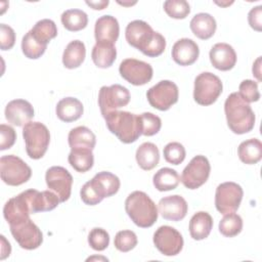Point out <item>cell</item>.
I'll return each instance as SVG.
<instances>
[{
    "label": "cell",
    "mask_w": 262,
    "mask_h": 262,
    "mask_svg": "<svg viewBox=\"0 0 262 262\" xmlns=\"http://www.w3.org/2000/svg\"><path fill=\"white\" fill-rule=\"evenodd\" d=\"M224 112L227 125L233 133L245 134L254 128L255 114L237 92L228 95L224 102Z\"/></svg>",
    "instance_id": "1"
},
{
    "label": "cell",
    "mask_w": 262,
    "mask_h": 262,
    "mask_svg": "<svg viewBox=\"0 0 262 262\" xmlns=\"http://www.w3.org/2000/svg\"><path fill=\"white\" fill-rule=\"evenodd\" d=\"M125 210L134 224L141 228L152 226L159 215L155 202L145 192L140 190H135L127 196Z\"/></svg>",
    "instance_id": "2"
},
{
    "label": "cell",
    "mask_w": 262,
    "mask_h": 262,
    "mask_svg": "<svg viewBox=\"0 0 262 262\" xmlns=\"http://www.w3.org/2000/svg\"><path fill=\"white\" fill-rule=\"evenodd\" d=\"M103 118L107 129L123 143H132L141 135L138 115L124 111H113Z\"/></svg>",
    "instance_id": "3"
},
{
    "label": "cell",
    "mask_w": 262,
    "mask_h": 262,
    "mask_svg": "<svg viewBox=\"0 0 262 262\" xmlns=\"http://www.w3.org/2000/svg\"><path fill=\"white\" fill-rule=\"evenodd\" d=\"M27 155L33 160L41 159L49 145L50 133L48 128L40 122H29L23 128Z\"/></svg>",
    "instance_id": "4"
},
{
    "label": "cell",
    "mask_w": 262,
    "mask_h": 262,
    "mask_svg": "<svg viewBox=\"0 0 262 262\" xmlns=\"http://www.w3.org/2000/svg\"><path fill=\"white\" fill-rule=\"evenodd\" d=\"M0 175L5 184L18 186L31 178L32 170L20 158L14 155H7L0 159Z\"/></svg>",
    "instance_id": "5"
},
{
    "label": "cell",
    "mask_w": 262,
    "mask_h": 262,
    "mask_svg": "<svg viewBox=\"0 0 262 262\" xmlns=\"http://www.w3.org/2000/svg\"><path fill=\"white\" fill-rule=\"evenodd\" d=\"M223 85L219 77L210 73H201L194 79L193 98L201 105H211L222 93Z\"/></svg>",
    "instance_id": "6"
},
{
    "label": "cell",
    "mask_w": 262,
    "mask_h": 262,
    "mask_svg": "<svg viewBox=\"0 0 262 262\" xmlns=\"http://www.w3.org/2000/svg\"><path fill=\"white\" fill-rule=\"evenodd\" d=\"M158 32H155L152 28L145 21L135 19L130 21L125 31V37L129 45L140 50L144 55H147L148 49H150L152 42L158 37Z\"/></svg>",
    "instance_id": "7"
},
{
    "label": "cell",
    "mask_w": 262,
    "mask_h": 262,
    "mask_svg": "<svg viewBox=\"0 0 262 262\" xmlns=\"http://www.w3.org/2000/svg\"><path fill=\"white\" fill-rule=\"evenodd\" d=\"M178 96L177 85L169 80L160 81L146 92L148 103L159 111H168L178 101Z\"/></svg>",
    "instance_id": "8"
},
{
    "label": "cell",
    "mask_w": 262,
    "mask_h": 262,
    "mask_svg": "<svg viewBox=\"0 0 262 262\" xmlns=\"http://www.w3.org/2000/svg\"><path fill=\"white\" fill-rule=\"evenodd\" d=\"M243 188L235 182H223L219 184L215 192V206L218 212L225 215L235 212L242 203Z\"/></svg>",
    "instance_id": "9"
},
{
    "label": "cell",
    "mask_w": 262,
    "mask_h": 262,
    "mask_svg": "<svg viewBox=\"0 0 262 262\" xmlns=\"http://www.w3.org/2000/svg\"><path fill=\"white\" fill-rule=\"evenodd\" d=\"M211 166L205 156L193 157L181 174V182L188 189H196L206 183L210 176Z\"/></svg>",
    "instance_id": "10"
},
{
    "label": "cell",
    "mask_w": 262,
    "mask_h": 262,
    "mask_svg": "<svg viewBox=\"0 0 262 262\" xmlns=\"http://www.w3.org/2000/svg\"><path fill=\"white\" fill-rule=\"evenodd\" d=\"M129 101V90L120 84L102 86L98 93V105L102 117L113 111L126 106Z\"/></svg>",
    "instance_id": "11"
},
{
    "label": "cell",
    "mask_w": 262,
    "mask_h": 262,
    "mask_svg": "<svg viewBox=\"0 0 262 262\" xmlns=\"http://www.w3.org/2000/svg\"><path fill=\"white\" fill-rule=\"evenodd\" d=\"M10 232L18 246L25 250H35L43 243L42 231L30 218L10 224Z\"/></svg>",
    "instance_id": "12"
},
{
    "label": "cell",
    "mask_w": 262,
    "mask_h": 262,
    "mask_svg": "<svg viewBox=\"0 0 262 262\" xmlns=\"http://www.w3.org/2000/svg\"><path fill=\"white\" fill-rule=\"evenodd\" d=\"M119 72L123 79L135 86H141L148 83L154 74L149 63L135 58H126L122 60L119 67Z\"/></svg>",
    "instance_id": "13"
},
{
    "label": "cell",
    "mask_w": 262,
    "mask_h": 262,
    "mask_svg": "<svg viewBox=\"0 0 262 262\" xmlns=\"http://www.w3.org/2000/svg\"><path fill=\"white\" fill-rule=\"evenodd\" d=\"M156 248L165 256H176L183 248L181 233L172 226H160L154 233Z\"/></svg>",
    "instance_id": "14"
},
{
    "label": "cell",
    "mask_w": 262,
    "mask_h": 262,
    "mask_svg": "<svg viewBox=\"0 0 262 262\" xmlns=\"http://www.w3.org/2000/svg\"><path fill=\"white\" fill-rule=\"evenodd\" d=\"M45 181L48 188L57 194L60 203H63L70 199L73 177L66 168L60 166L50 167L46 171Z\"/></svg>",
    "instance_id": "15"
},
{
    "label": "cell",
    "mask_w": 262,
    "mask_h": 262,
    "mask_svg": "<svg viewBox=\"0 0 262 262\" xmlns=\"http://www.w3.org/2000/svg\"><path fill=\"white\" fill-rule=\"evenodd\" d=\"M30 214H32V212L28 190H25L16 196L9 199L3 208V216L9 225L29 219Z\"/></svg>",
    "instance_id": "16"
},
{
    "label": "cell",
    "mask_w": 262,
    "mask_h": 262,
    "mask_svg": "<svg viewBox=\"0 0 262 262\" xmlns=\"http://www.w3.org/2000/svg\"><path fill=\"white\" fill-rule=\"evenodd\" d=\"M159 213L166 220L180 221L182 220L188 210L186 201L179 194L168 195L160 200L158 204Z\"/></svg>",
    "instance_id": "17"
},
{
    "label": "cell",
    "mask_w": 262,
    "mask_h": 262,
    "mask_svg": "<svg viewBox=\"0 0 262 262\" xmlns=\"http://www.w3.org/2000/svg\"><path fill=\"white\" fill-rule=\"evenodd\" d=\"M34 117L33 105L25 99H13L6 104L5 118L11 125L25 126Z\"/></svg>",
    "instance_id": "18"
},
{
    "label": "cell",
    "mask_w": 262,
    "mask_h": 262,
    "mask_svg": "<svg viewBox=\"0 0 262 262\" xmlns=\"http://www.w3.org/2000/svg\"><path fill=\"white\" fill-rule=\"evenodd\" d=\"M171 54L176 63L186 67L196 61L200 54V49L193 40L182 38L174 43Z\"/></svg>",
    "instance_id": "19"
},
{
    "label": "cell",
    "mask_w": 262,
    "mask_h": 262,
    "mask_svg": "<svg viewBox=\"0 0 262 262\" xmlns=\"http://www.w3.org/2000/svg\"><path fill=\"white\" fill-rule=\"evenodd\" d=\"M119 23L112 15H102L95 21L94 36L96 43L115 44L119 38Z\"/></svg>",
    "instance_id": "20"
},
{
    "label": "cell",
    "mask_w": 262,
    "mask_h": 262,
    "mask_svg": "<svg viewBox=\"0 0 262 262\" xmlns=\"http://www.w3.org/2000/svg\"><path fill=\"white\" fill-rule=\"evenodd\" d=\"M210 61L219 71H229L236 63V53L227 43H216L209 53Z\"/></svg>",
    "instance_id": "21"
},
{
    "label": "cell",
    "mask_w": 262,
    "mask_h": 262,
    "mask_svg": "<svg viewBox=\"0 0 262 262\" xmlns=\"http://www.w3.org/2000/svg\"><path fill=\"white\" fill-rule=\"evenodd\" d=\"M89 182L102 200L116 194L121 185L119 177L107 171L97 173Z\"/></svg>",
    "instance_id": "22"
},
{
    "label": "cell",
    "mask_w": 262,
    "mask_h": 262,
    "mask_svg": "<svg viewBox=\"0 0 262 262\" xmlns=\"http://www.w3.org/2000/svg\"><path fill=\"white\" fill-rule=\"evenodd\" d=\"M29 201L32 214L38 212H48L55 209L60 203L56 193L50 190L39 191L37 189H28Z\"/></svg>",
    "instance_id": "23"
},
{
    "label": "cell",
    "mask_w": 262,
    "mask_h": 262,
    "mask_svg": "<svg viewBox=\"0 0 262 262\" xmlns=\"http://www.w3.org/2000/svg\"><path fill=\"white\" fill-rule=\"evenodd\" d=\"M84 107L82 102L75 97H64L60 99L55 107L57 118L66 123H71L80 119Z\"/></svg>",
    "instance_id": "24"
},
{
    "label": "cell",
    "mask_w": 262,
    "mask_h": 262,
    "mask_svg": "<svg viewBox=\"0 0 262 262\" xmlns=\"http://www.w3.org/2000/svg\"><path fill=\"white\" fill-rule=\"evenodd\" d=\"M189 27L195 37L202 40H207L215 34L217 25L215 18L211 14L201 12L191 18Z\"/></svg>",
    "instance_id": "25"
},
{
    "label": "cell",
    "mask_w": 262,
    "mask_h": 262,
    "mask_svg": "<svg viewBox=\"0 0 262 262\" xmlns=\"http://www.w3.org/2000/svg\"><path fill=\"white\" fill-rule=\"evenodd\" d=\"M213 227V219L208 212L195 213L189 221V233L195 241H202L209 236Z\"/></svg>",
    "instance_id": "26"
},
{
    "label": "cell",
    "mask_w": 262,
    "mask_h": 262,
    "mask_svg": "<svg viewBox=\"0 0 262 262\" xmlns=\"http://www.w3.org/2000/svg\"><path fill=\"white\" fill-rule=\"evenodd\" d=\"M135 158L138 166L142 170H152L160 162L159 148L152 142H143L138 146Z\"/></svg>",
    "instance_id": "27"
},
{
    "label": "cell",
    "mask_w": 262,
    "mask_h": 262,
    "mask_svg": "<svg viewBox=\"0 0 262 262\" xmlns=\"http://www.w3.org/2000/svg\"><path fill=\"white\" fill-rule=\"evenodd\" d=\"M69 145L72 148H87L93 149L96 144L95 134L85 126L73 128L68 136Z\"/></svg>",
    "instance_id": "28"
},
{
    "label": "cell",
    "mask_w": 262,
    "mask_h": 262,
    "mask_svg": "<svg viewBox=\"0 0 262 262\" xmlns=\"http://www.w3.org/2000/svg\"><path fill=\"white\" fill-rule=\"evenodd\" d=\"M86 56L85 44L80 40L71 41L62 54V63L67 69H76L79 68Z\"/></svg>",
    "instance_id": "29"
},
{
    "label": "cell",
    "mask_w": 262,
    "mask_h": 262,
    "mask_svg": "<svg viewBox=\"0 0 262 262\" xmlns=\"http://www.w3.org/2000/svg\"><path fill=\"white\" fill-rule=\"evenodd\" d=\"M116 57L117 50L114 44L96 43L92 48L91 58L97 68H110L115 62Z\"/></svg>",
    "instance_id": "30"
},
{
    "label": "cell",
    "mask_w": 262,
    "mask_h": 262,
    "mask_svg": "<svg viewBox=\"0 0 262 262\" xmlns=\"http://www.w3.org/2000/svg\"><path fill=\"white\" fill-rule=\"evenodd\" d=\"M239 160L247 165L257 164L262 159V143L257 138L243 141L237 147Z\"/></svg>",
    "instance_id": "31"
},
{
    "label": "cell",
    "mask_w": 262,
    "mask_h": 262,
    "mask_svg": "<svg viewBox=\"0 0 262 262\" xmlns=\"http://www.w3.org/2000/svg\"><path fill=\"white\" fill-rule=\"evenodd\" d=\"M180 182L178 173L171 168H162L156 172L152 177L154 186L159 191H168L175 189Z\"/></svg>",
    "instance_id": "32"
},
{
    "label": "cell",
    "mask_w": 262,
    "mask_h": 262,
    "mask_svg": "<svg viewBox=\"0 0 262 262\" xmlns=\"http://www.w3.org/2000/svg\"><path fill=\"white\" fill-rule=\"evenodd\" d=\"M68 161L77 172L85 173L92 168L94 164V157L91 149L72 148L69 154Z\"/></svg>",
    "instance_id": "33"
},
{
    "label": "cell",
    "mask_w": 262,
    "mask_h": 262,
    "mask_svg": "<svg viewBox=\"0 0 262 262\" xmlns=\"http://www.w3.org/2000/svg\"><path fill=\"white\" fill-rule=\"evenodd\" d=\"M61 24L71 32H78L86 28L88 24L87 14L81 9H68L62 12Z\"/></svg>",
    "instance_id": "34"
},
{
    "label": "cell",
    "mask_w": 262,
    "mask_h": 262,
    "mask_svg": "<svg viewBox=\"0 0 262 262\" xmlns=\"http://www.w3.org/2000/svg\"><path fill=\"white\" fill-rule=\"evenodd\" d=\"M30 31L34 38L44 45H47L50 40L57 36V28L55 23L48 18L37 21Z\"/></svg>",
    "instance_id": "35"
},
{
    "label": "cell",
    "mask_w": 262,
    "mask_h": 262,
    "mask_svg": "<svg viewBox=\"0 0 262 262\" xmlns=\"http://www.w3.org/2000/svg\"><path fill=\"white\" fill-rule=\"evenodd\" d=\"M243 229V219L239 215L233 213L225 214L219 222V231L226 237L237 235Z\"/></svg>",
    "instance_id": "36"
},
{
    "label": "cell",
    "mask_w": 262,
    "mask_h": 262,
    "mask_svg": "<svg viewBox=\"0 0 262 262\" xmlns=\"http://www.w3.org/2000/svg\"><path fill=\"white\" fill-rule=\"evenodd\" d=\"M47 48V45H44L37 41L34 36L32 35L31 31H29L21 40V50L26 57L30 59H37L41 57L45 50Z\"/></svg>",
    "instance_id": "37"
},
{
    "label": "cell",
    "mask_w": 262,
    "mask_h": 262,
    "mask_svg": "<svg viewBox=\"0 0 262 262\" xmlns=\"http://www.w3.org/2000/svg\"><path fill=\"white\" fill-rule=\"evenodd\" d=\"M139 116V123H140V129H141V135L144 136H152L157 134L161 127H162V121L160 117L154 115L152 113H143Z\"/></svg>",
    "instance_id": "38"
},
{
    "label": "cell",
    "mask_w": 262,
    "mask_h": 262,
    "mask_svg": "<svg viewBox=\"0 0 262 262\" xmlns=\"http://www.w3.org/2000/svg\"><path fill=\"white\" fill-rule=\"evenodd\" d=\"M165 12L172 18L183 19L190 12V6L185 0H167L164 2Z\"/></svg>",
    "instance_id": "39"
},
{
    "label": "cell",
    "mask_w": 262,
    "mask_h": 262,
    "mask_svg": "<svg viewBox=\"0 0 262 262\" xmlns=\"http://www.w3.org/2000/svg\"><path fill=\"white\" fill-rule=\"evenodd\" d=\"M137 236L132 230H121L117 232L114 245L120 252L126 253L133 250L137 245Z\"/></svg>",
    "instance_id": "40"
},
{
    "label": "cell",
    "mask_w": 262,
    "mask_h": 262,
    "mask_svg": "<svg viewBox=\"0 0 262 262\" xmlns=\"http://www.w3.org/2000/svg\"><path fill=\"white\" fill-rule=\"evenodd\" d=\"M164 159L172 165L181 164L186 156L184 146L179 142H169L163 149Z\"/></svg>",
    "instance_id": "41"
},
{
    "label": "cell",
    "mask_w": 262,
    "mask_h": 262,
    "mask_svg": "<svg viewBox=\"0 0 262 262\" xmlns=\"http://www.w3.org/2000/svg\"><path fill=\"white\" fill-rule=\"evenodd\" d=\"M88 244L95 251H103L108 247L110 235L101 227H94L88 234Z\"/></svg>",
    "instance_id": "42"
},
{
    "label": "cell",
    "mask_w": 262,
    "mask_h": 262,
    "mask_svg": "<svg viewBox=\"0 0 262 262\" xmlns=\"http://www.w3.org/2000/svg\"><path fill=\"white\" fill-rule=\"evenodd\" d=\"M239 96L248 103L258 101L260 98V93L258 90V83L253 80H244L238 86Z\"/></svg>",
    "instance_id": "43"
},
{
    "label": "cell",
    "mask_w": 262,
    "mask_h": 262,
    "mask_svg": "<svg viewBox=\"0 0 262 262\" xmlns=\"http://www.w3.org/2000/svg\"><path fill=\"white\" fill-rule=\"evenodd\" d=\"M16 140V133L9 125H0V149L5 150L10 148Z\"/></svg>",
    "instance_id": "44"
},
{
    "label": "cell",
    "mask_w": 262,
    "mask_h": 262,
    "mask_svg": "<svg viewBox=\"0 0 262 262\" xmlns=\"http://www.w3.org/2000/svg\"><path fill=\"white\" fill-rule=\"evenodd\" d=\"M15 43V33L13 29L5 24L0 25V47L1 50H9Z\"/></svg>",
    "instance_id": "45"
},
{
    "label": "cell",
    "mask_w": 262,
    "mask_h": 262,
    "mask_svg": "<svg viewBox=\"0 0 262 262\" xmlns=\"http://www.w3.org/2000/svg\"><path fill=\"white\" fill-rule=\"evenodd\" d=\"M81 200L83 201L84 204L88 206H94L97 205L102 201V199L97 194V192L94 190V188L91 186L90 182L87 181L81 188L80 191Z\"/></svg>",
    "instance_id": "46"
},
{
    "label": "cell",
    "mask_w": 262,
    "mask_h": 262,
    "mask_svg": "<svg viewBox=\"0 0 262 262\" xmlns=\"http://www.w3.org/2000/svg\"><path fill=\"white\" fill-rule=\"evenodd\" d=\"M262 6L258 5L254 8H252L248 14V21L252 29H254L257 32H260L262 30Z\"/></svg>",
    "instance_id": "47"
},
{
    "label": "cell",
    "mask_w": 262,
    "mask_h": 262,
    "mask_svg": "<svg viewBox=\"0 0 262 262\" xmlns=\"http://www.w3.org/2000/svg\"><path fill=\"white\" fill-rule=\"evenodd\" d=\"M0 237H1V245H2V247H1V257H0V259H1V260H4L6 257H8L7 252H6L5 250H7L8 252H11V247H10L9 242L6 241V238H5L4 235H1Z\"/></svg>",
    "instance_id": "48"
},
{
    "label": "cell",
    "mask_w": 262,
    "mask_h": 262,
    "mask_svg": "<svg viewBox=\"0 0 262 262\" xmlns=\"http://www.w3.org/2000/svg\"><path fill=\"white\" fill-rule=\"evenodd\" d=\"M108 0H101V1H86V4L92 7L95 10L104 9L108 5Z\"/></svg>",
    "instance_id": "49"
},
{
    "label": "cell",
    "mask_w": 262,
    "mask_h": 262,
    "mask_svg": "<svg viewBox=\"0 0 262 262\" xmlns=\"http://www.w3.org/2000/svg\"><path fill=\"white\" fill-rule=\"evenodd\" d=\"M260 63H261V57L259 56V57L256 59V61L253 63V75H255V77L257 78V80H258L259 82L261 81V77H260V74H261V71H260L261 66H260Z\"/></svg>",
    "instance_id": "50"
},
{
    "label": "cell",
    "mask_w": 262,
    "mask_h": 262,
    "mask_svg": "<svg viewBox=\"0 0 262 262\" xmlns=\"http://www.w3.org/2000/svg\"><path fill=\"white\" fill-rule=\"evenodd\" d=\"M119 4H122V5H132V4H135L136 2H134V3H125V2H118Z\"/></svg>",
    "instance_id": "51"
}]
</instances>
